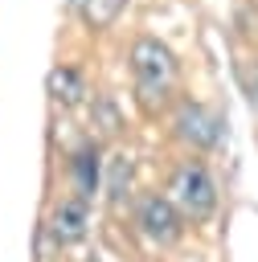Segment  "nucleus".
Segmentation results:
<instances>
[{
	"mask_svg": "<svg viewBox=\"0 0 258 262\" xmlns=\"http://www.w3.org/2000/svg\"><path fill=\"white\" fill-rule=\"evenodd\" d=\"M45 229H49V242H53V246H61V250H66V246H78V242L90 233V201H82V196H74V192L57 196L53 209H49Z\"/></svg>",
	"mask_w": 258,
	"mask_h": 262,
	"instance_id": "nucleus-5",
	"label": "nucleus"
},
{
	"mask_svg": "<svg viewBox=\"0 0 258 262\" xmlns=\"http://www.w3.org/2000/svg\"><path fill=\"white\" fill-rule=\"evenodd\" d=\"M49 94H53L61 106H78V102L86 98V82H82V74H78V70L57 66V70L49 74Z\"/></svg>",
	"mask_w": 258,
	"mask_h": 262,
	"instance_id": "nucleus-7",
	"label": "nucleus"
},
{
	"mask_svg": "<svg viewBox=\"0 0 258 262\" xmlns=\"http://www.w3.org/2000/svg\"><path fill=\"white\" fill-rule=\"evenodd\" d=\"M127 70H131L139 106L147 115H156L176 86V53L156 37H135L127 49Z\"/></svg>",
	"mask_w": 258,
	"mask_h": 262,
	"instance_id": "nucleus-1",
	"label": "nucleus"
},
{
	"mask_svg": "<svg viewBox=\"0 0 258 262\" xmlns=\"http://www.w3.org/2000/svg\"><path fill=\"white\" fill-rule=\"evenodd\" d=\"M168 201L184 213V221H192V225H205L213 213H217V180H213V172H209V164L205 160H197V156H188V160H180L176 168H172V176H168Z\"/></svg>",
	"mask_w": 258,
	"mask_h": 262,
	"instance_id": "nucleus-2",
	"label": "nucleus"
},
{
	"mask_svg": "<svg viewBox=\"0 0 258 262\" xmlns=\"http://www.w3.org/2000/svg\"><path fill=\"white\" fill-rule=\"evenodd\" d=\"M98 156L102 151L94 139H86L70 151V180H74V196H82V201H94V192L102 184V160Z\"/></svg>",
	"mask_w": 258,
	"mask_h": 262,
	"instance_id": "nucleus-6",
	"label": "nucleus"
},
{
	"mask_svg": "<svg viewBox=\"0 0 258 262\" xmlns=\"http://www.w3.org/2000/svg\"><path fill=\"white\" fill-rule=\"evenodd\" d=\"M172 135H176L188 151H209V147H217V139H221V123H217V115H213L205 102L180 98L176 111H172Z\"/></svg>",
	"mask_w": 258,
	"mask_h": 262,
	"instance_id": "nucleus-4",
	"label": "nucleus"
},
{
	"mask_svg": "<svg viewBox=\"0 0 258 262\" xmlns=\"http://www.w3.org/2000/svg\"><path fill=\"white\" fill-rule=\"evenodd\" d=\"M131 184V160L127 156H115L111 160V176H106V192L111 201H123V188Z\"/></svg>",
	"mask_w": 258,
	"mask_h": 262,
	"instance_id": "nucleus-8",
	"label": "nucleus"
},
{
	"mask_svg": "<svg viewBox=\"0 0 258 262\" xmlns=\"http://www.w3.org/2000/svg\"><path fill=\"white\" fill-rule=\"evenodd\" d=\"M135 229L152 242V246H160V250H168V246H176L180 237H184V213L168 201V192H143L139 201H135Z\"/></svg>",
	"mask_w": 258,
	"mask_h": 262,
	"instance_id": "nucleus-3",
	"label": "nucleus"
},
{
	"mask_svg": "<svg viewBox=\"0 0 258 262\" xmlns=\"http://www.w3.org/2000/svg\"><path fill=\"white\" fill-rule=\"evenodd\" d=\"M246 94H250V106L258 111V61H250L246 70Z\"/></svg>",
	"mask_w": 258,
	"mask_h": 262,
	"instance_id": "nucleus-9",
	"label": "nucleus"
},
{
	"mask_svg": "<svg viewBox=\"0 0 258 262\" xmlns=\"http://www.w3.org/2000/svg\"><path fill=\"white\" fill-rule=\"evenodd\" d=\"M78 262H98V258H78Z\"/></svg>",
	"mask_w": 258,
	"mask_h": 262,
	"instance_id": "nucleus-10",
	"label": "nucleus"
}]
</instances>
